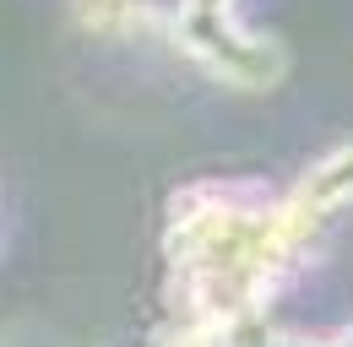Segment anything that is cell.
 <instances>
[{"label": "cell", "mask_w": 353, "mask_h": 347, "mask_svg": "<svg viewBox=\"0 0 353 347\" xmlns=\"http://www.w3.org/2000/svg\"><path fill=\"white\" fill-rule=\"evenodd\" d=\"M77 22L92 28V33H141L158 22V11L147 0H77Z\"/></svg>", "instance_id": "3957f363"}, {"label": "cell", "mask_w": 353, "mask_h": 347, "mask_svg": "<svg viewBox=\"0 0 353 347\" xmlns=\"http://www.w3.org/2000/svg\"><path fill=\"white\" fill-rule=\"evenodd\" d=\"M288 201H294V207H305L310 217H326L332 207L353 201V141H348V147H337L332 158H321V163L294 185V196H288Z\"/></svg>", "instance_id": "7a4b0ae2"}, {"label": "cell", "mask_w": 353, "mask_h": 347, "mask_svg": "<svg viewBox=\"0 0 353 347\" xmlns=\"http://www.w3.org/2000/svg\"><path fill=\"white\" fill-rule=\"evenodd\" d=\"M174 43L196 65H207L212 76H223L234 87H272L288 65V54L272 39L245 33L228 11H201V6H179L174 11Z\"/></svg>", "instance_id": "6da1fadb"}]
</instances>
